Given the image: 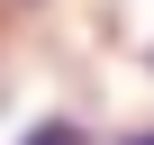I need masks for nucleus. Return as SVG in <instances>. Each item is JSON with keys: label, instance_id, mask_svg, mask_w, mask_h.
Listing matches in <instances>:
<instances>
[{"label": "nucleus", "instance_id": "f257e3e1", "mask_svg": "<svg viewBox=\"0 0 154 145\" xmlns=\"http://www.w3.org/2000/svg\"><path fill=\"white\" fill-rule=\"evenodd\" d=\"M18 145H82V127H72V118H45V127H27Z\"/></svg>", "mask_w": 154, "mask_h": 145}, {"label": "nucleus", "instance_id": "f03ea898", "mask_svg": "<svg viewBox=\"0 0 154 145\" xmlns=\"http://www.w3.org/2000/svg\"><path fill=\"white\" fill-rule=\"evenodd\" d=\"M127 145H154V136H127Z\"/></svg>", "mask_w": 154, "mask_h": 145}]
</instances>
